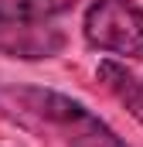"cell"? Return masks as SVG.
Listing matches in <instances>:
<instances>
[{"label": "cell", "instance_id": "6da1fadb", "mask_svg": "<svg viewBox=\"0 0 143 147\" xmlns=\"http://www.w3.org/2000/svg\"><path fill=\"white\" fill-rule=\"evenodd\" d=\"M0 113L55 134L65 147H130L85 103L55 89H34V86L0 89Z\"/></svg>", "mask_w": 143, "mask_h": 147}, {"label": "cell", "instance_id": "7a4b0ae2", "mask_svg": "<svg viewBox=\"0 0 143 147\" xmlns=\"http://www.w3.org/2000/svg\"><path fill=\"white\" fill-rule=\"evenodd\" d=\"M82 34L96 51L143 58V7L136 0H92Z\"/></svg>", "mask_w": 143, "mask_h": 147}, {"label": "cell", "instance_id": "3957f363", "mask_svg": "<svg viewBox=\"0 0 143 147\" xmlns=\"http://www.w3.org/2000/svg\"><path fill=\"white\" fill-rule=\"evenodd\" d=\"M61 48H65V34L51 24H21L0 17V55L37 62L58 55Z\"/></svg>", "mask_w": 143, "mask_h": 147}, {"label": "cell", "instance_id": "277c9868", "mask_svg": "<svg viewBox=\"0 0 143 147\" xmlns=\"http://www.w3.org/2000/svg\"><path fill=\"white\" fill-rule=\"evenodd\" d=\"M96 79H99L109 92L130 110L133 120L143 123V79H140V75L130 72V69H126L123 62H116V58H102L99 69H96Z\"/></svg>", "mask_w": 143, "mask_h": 147}, {"label": "cell", "instance_id": "5b68a950", "mask_svg": "<svg viewBox=\"0 0 143 147\" xmlns=\"http://www.w3.org/2000/svg\"><path fill=\"white\" fill-rule=\"evenodd\" d=\"M82 0H0V17L21 24H48L51 17L68 14Z\"/></svg>", "mask_w": 143, "mask_h": 147}]
</instances>
